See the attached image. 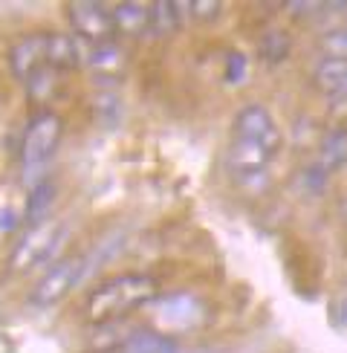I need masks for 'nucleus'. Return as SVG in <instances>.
I'll return each instance as SVG.
<instances>
[{
    "mask_svg": "<svg viewBox=\"0 0 347 353\" xmlns=\"http://www.w3.org/2000/svg\"><path fill=\"white\" fill-rule=\"evenodd\" d=\"M180 12H182V3L159 0V3L151 6V29L156 35H171L180 26Z\"/></svg>",
    "mask_w": 347,
    "mask_h": 353,
    "instance_id": "nucleus-15",
    "label": "nucleus"
},
{
    "mask_svg": "<svg viewBox=\"0 0 347 353\" xmlns=\"http://www.w3.org/2000/svg\"><path fill=\"white\" fill-rule=\"evenodd\" d=\"M58 139H61V119L55 113L43 110L29 122L23 134V145H21V163H23L26 180H35V174L43 171V165L50 163L58 148Z\"/></svg>",
    "mask_w": 347,
    "mask_h": 353,
    "instance_id": "nucleus-2",
    "label": "nucleus"
},
{
    "mask_svg": "<svg viewBox=\"0 0 347 353\" xmlns=\"http://www.w3.org/2000/svg\"><path fill=\"white\" fill-rule=\"evenodd\" d=\"M67 234L70 229L61 220H41V223H35L26 232V238L14 249L12 267L18 272H26V270H35L41 263H47L50 258H55L58 246L67 241Z\"/></svg>",
    "mask_w": 347,
    "mask_h": 353,
    "instance_id": "nucleus-3",
    "label": "nucleus"
},
{
    "mask_svg": "<svg viewBox=\"0 0 347 353\" xmlns=\"http://www.w3.org/2000/svg\"><path fill=\"white\" fill-rule=\"evenodd\" d=\"M341 165H347V130H330L322 142V148H318L315 163L304 171V176L310 180L313 191H322L327 176L333 171H339Z\"/></svg>",
    "mask_w": 347,
    "mask_h": 353,
    "instance_id": "nucleus-8",
    "label": "nucleus"
},
{
    "mask_svg": "<svg viewBox=\"0 0 347 353\" xmlns=\"http://www.w3.org/2000/svg\"><path fill=\"white\" fill-rule=\"evenodd\" d=\"M341 214H344V220H347V200L341 203Z\"/></svg>",
    "mask_w": 347,
    "mask_h": 353,
    "instance_id": "nucleus-22",
    "label": "nucleus"
},
{
    "mask_svg": "<svg viewBox=\"0 0 347 353\" xmlns=\"http://www.w3.org/2000/svg\"><path fill=\"white\" fill-rule=\"evenodd\" d=\"M246 70H249V64H246V55L240 52H229V64H226V81L229 84H238L246 79Z\"/></svg>",
    "mask_w": 347,
    "mask_h": 353,
    "instance_id": "nucleus-18",
    "label": "nucleus"
},
{
    "mask_svg": "<svg viewBox=\"0 0 347 353\" xmlns=\"http://www.w3.org/2000/svg\"><path fill=\"white\" fill-rule=\"evenodd\" d=\"M286 52H289V38L284 32H278V29L269 32V35H264V41H260V55H264L269 64L284 61Z\"/></svg>",
    "mask_w": 347,
    "mask_h": 353,
    "instance_id": "nucleus-17",
    "label": "nucleus"
},
{
    "mask_svg": "<svg viewBox=\"0 0 347 353\" xmlns=\"http://www.w3.org/2000/svg\"><path fill=\"white\" fill-rule=\"evenodd\" d=\"M324 50L330 52L327 58H344V61H347V29L324 35Z\"/></svg>",
    "mask_w": 347,
    "mask_h": 353,
    "instance_id": "nucleus-19",
    "label": "nucleus"
},
{
    "mask_svg": "<svg viewBox=\"0 0 347 353\" xmlns=\"http://www.w3.org/2000/svg\"><path fill=\"white\" fill-rule=\"evenodd\" d=\"M14 76L29 81L41 70H50V35H29L12 47Z\"/></svg>",
    "mask_w": 347,
    "mask_h": 353,
    "instance_id": "nucleus-9",
    "label": "nucleus"
},
{
    "mask_svg": "<svg viewBox=\"0 0 347 353\" xmlns=\"http://www.w3.org/2000/svg\"><path fill=\"white\" fill-rule=\"evenodd\" d=\"M272 157L275 154L269 148H264V145L231 139V148H229L226 163H229V168H231V174H235V176L249 180V176H264L266 165L272 163Z\"/></svg>",
    "mask_w": 347,
    "mask_h": 353,
    "instance_id": "nucleus-10",
    "label": "nucleus"
},
{
    "mask_svg": "<svg viewBox=\"0 0 347 353\" xmlns=\"http://www.w3.org/2000/svg\"><path fill=\"white\" fill-rule=\"evenodd\" d=\"M315 84L330 99L344 101L347 99V61L344 58H324L315 67Z\"/></svg>",
    "mask_w": 347,
    "mask_h": 353,
    "instance_id": "nucleus-11",
    "label": "nucleus"
},
{
    "mask_svg": "<svg viewBox=\"0 0 347 353\" xmlns=\"http://www.w3.org/2000/svg\"><path fill=\"white\" fill-rule=\"evenodd\" d=\"M81 61L78 41L70 35H50V70H72Z\"/></svg>",
    "mask_w": 347,
    "mask_h": 353,
    "instance_id": "nucleus-13",
    "label": "nucleus"
},
{
    "mask_svg": "<svg viewBox=\"0 0 347 353\" xmlns=\"http://www.w3.org/2000/svg\"><path fill=\"white\" fill-rule=\"evenodd\" d=\"M70 21L76 35H81L90 43H110L116 32L113 12L101 3H70Z\"/></svg>",
    "mask_w": 347,
    "mask_h": 353,
    "instance_id": "nucleus-7",
    "label": "nucleus"
},
{
    "mask_svg": "<svg viewBox=\"0 0 347 353\" xmlns=\"http://www.w3.org/2000/svg\"><path fill=\"white\" fill-rule=\"evenodd\" d=\"M156 281L151 275H119L110 278L101 287H96L90 292V301H87V316H90L96 325H110V321H119L127 313L139 310L142 304H151L159 292H156Z\"/></svg>",
    "mask_w": 347,
    "mask_h": 353,
    "instance_id": "nucleus-1",
    "label": "nucleus"
},
{
    "mask_svg": "<svg viewBox=\"0 0 347 353\" xmlns=\"http://www.w3.org/2000/svg\"><path fill=\"white\" fill-rule=\"evenodd\" d=\"M87 272H90L87 270V258H81V255L58 261L55 267L41 278V284L32 290V301L38 307H50L55 301H61L67 292H72V287H76L78 281H84Z\"/></svg>",
    "mask_w": 347,
    "mask_h": 353,
    "instance_id": "nucleus-5",
    "label": "nucleus"
},
{
    "mask_svg": "<svg viewBox=\"0 0 347 353\" xmlns=\"http://www.w3.org/2000/svg\"><path fill=\"white\" fill-rule=\"evenodd\" d=\"M12 226H14V214L0 212V229H12Z\"/></svg>",
    "mask_w": 347,
    "mask_h": 353,
    "instance_id": "nucleus-21",
    "label": "nucleus"
},
{
    "mask_svg": "<svg viewBox=\"0 0 347 353\" xmlns=\"http://www.w3.org/2000/svg\"><path fill=\"white\" fill-rule=\"evenodd\" d=\"M235 139L264 145L272 154L281 148V130L264 105H246L235 119Z\"/></svg>",
    "mask_w": 347,
    "mask_h": 353,
    "instance_id": "nucleus-6",
    "label": "nucleus"
},
{
    "mask_svg": "<svg viewBox=\"0 0 347 353\" xmlns=\"http://www.w3.org/2000/svg\"><path fill=\"white\" fill-rule=\"evenodd\" d=\"M125 353H180L168 336L156 330H134L127 336Z\"/></svg>",
    "mask_w": 347,
    "mask_h": 353,
    "instance_id": "nucleus-14",
    "label": "nucleus"
},
{
    "mask_svg": "<svg viewBox=\"0 0 347 353\" xmlns=\"http://www.w3.org/2000/svg\"><path fill=\"white\" fill-rule=\"evenodd\" d=\"M185 9H191V12H194V18H200V21H214L217 14L223 12V6H220V3H214V0H211V3H206V0H197V3H188Z\"/></svg>",
    "mask_w": 347,
    "mask_h": 353,
    "instance_id": "nucleus-20",
    "label": "nucleus"
},
{
    "mask_svg": "<svg viewBox=\"0 0 347 353\" xmlns=\"http://www.w3.org/2000/svg\"><path fill=\"white\" fill-rule=\"evenodd\" d=\"M113 23H116V32L142 35L151 29V9L142 3H122L113 9Z\"/></svg>",
    "mask_w": 347,
    "mask_h": 353,
    "instance_id": "nucleus-12",
    "label": "nucleus"
},
{
    "mask_svg": "<svg viewBox=\"0 0 347 353\" xmlns=\"http://www.w3.org/2000/svg\"><path fill=\"white\" fill-rule=\"evenodd\" d=\"M206 319H209L206 304L194 292H171V296L156 299V325L165 327L168 333L200 327Z\"/></svg>",
    "mask_w": 347,
    "mask_h": 353,
    "instance_id": "nucleus-4",
    "label": "nucleus"
},
{
    "mask_svg": "<svg viewBox=\"0 0 347 353\" xmlns=\"http://www.w3.org/2000/svg\"><path fill=\"white\" fill-rule=\"evenodd\" d=\"M52 197H55L52 183H35L32 194H29V209H26V217L32 220V226L41 223L43 214L52 209Z\"/></svg>",
    "mask_w": 347,
    "mask_h": 353,
    "instance_id": "nucleus-16",
    "label": "nucleus"
}]
</instances>
